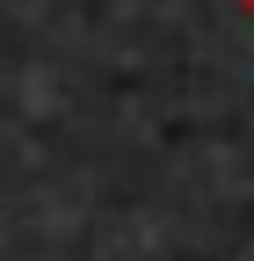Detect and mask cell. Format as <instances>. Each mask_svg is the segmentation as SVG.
I'll use <instances>...</instances> for the list:
<instances>
[{"label": "cell", "instance_id": "6da1fadb", "mask_svg": "<svg viewBox=\"0 0 254 261\" xmlns=\"http://www.w3.org/2000/svg\"><path fill=\"white\" fill-rule=\"evenodd\" d=\"M240 8H247V22H254V0H240Z\"/></svg>", "mask_w": 254, "mask_h": 261}]
</instances>
